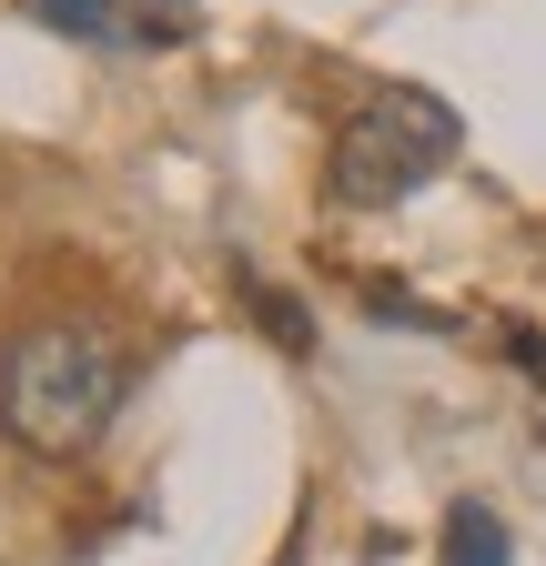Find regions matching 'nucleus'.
<instances>
[{
  "instance_id": "1",
  "label": "nucleus",
  "mask_w": 546,
  "mask_h": 566,
  "mask_svg": "<svg viewBox=\"0 0 546 566\" xmlns=\"http://www.w3.org/2000/svg\"><path fill=\"white\" fill-rule=\"evenodd\" d=\"M122 385H132V354H122L112 324L41 314V324H21L0 344V436L21 455H41V465H61V455H82L112 424Z\"/></svg>"
},
{
  "instance_id": "2",
  "label": "nucleus",
  "mask_w": 546,
  "mask_h": 566,
  "mask_svg": "<svg viewBox=\"0 0 546 566\" xmlns=\"http://www.w3.org/2000/svg\"><path fill=\"white\" fill-rule=\"evenodd\" d=\"M455 163V112L435 92H375L345 132H334V153H324V182L345 212H385L405 202L416 182H435Z\"/></svg>"
},
{
  "instance_id": "3",
  "label": "nucleus",
  "mask_w": 546,
  "mask_h": 566,
  "mask_svg": "<svg viewBox=\"0 0 546 566\" xmlns=\"http://www.w3.org/2000/svg\"><path fill=\"white\" fill-rule=\"evenodd\" d=\"M31 11L72 41H102V51H162L153 11H132V0H31Z\"/></svg>"
},
{
  "instance_id": "4",
  "label": "nucleus",
  "mask_w": 546,
  "mask_h": 566,
  "mask_svg": "<svg viewBox=\"0 0 546 566\" xmlns=\"http://www.w3.org/2000/svg\"><path fill=\"white\" fill-rule=\"evenodd\" d=\"M445 566H516V536L496 506H455L445 516Z\"/></svg>"
},
{
  "instance_id": "5",
  "label": "nucleus",
  "mask_w": 546,
  "mask_h": 566,
  "mask_svg": "<svg viewBox=\"0 0 546 566\" xmlns=\"http://www.w3.org/2000/svg\"><path fill=\"white\" fill-rule=\"evenodd\" d=\"M253 314H263V324H273V334H284V344H304V314H294V304H284V294H273V283H253Z\"/></svg>"
}]
</instances>
